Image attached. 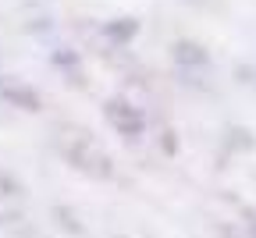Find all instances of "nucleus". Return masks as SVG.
I'll list each match as a JSON object with an SVG mask.
<instances>
[{"instance_id": "nucleus-4", "label": "nucleus", "mask_w": 256, "mask_h": 238, "mask_svg": "<svg viewBox=\"0 0 256 238\" xmlns=\"http://www.w3.org/2000/svg\"><path fill=\"white\" fill-rule=\"evenodd\" d=\"M171 57H174V68L182 75H196V72H210V57L200 43H192V40H178L171 46Z\"/></svg>"}, {"instance_id": "nucleus-8", "label": "nucleus", "mask_w": 256, "mask_h": 238, "mask_svg": "<svg viewBox=\"0 0 256 238\" xmlns=\"http://www.w3.org/2000/svg\"><path fill=\"white\" fill-rule=\"evenodd\" d=\"M249 234L256 238V214H249Z\"/></svg>"}, {"instance_id": "nucleus-6", "label": "nucleus", "mask_w": 256, "mask_h": 238, "mask_svg": "<svg viewBox=\"0 0 256 238\" xmlns=\"http://www.w3.org/2000/svg\"><path fill=\"white\" fill-rule=\"evenodd\" d=\"M54 68L68 72V75L78 82V54H75V50H57V54H54Z\"/></svg>"}, {"instance_id": "nucleus-7", "label": "nucleus", "mask_w": 256, "mask_h": 238, "mask_svg": "<svg viewBox=\"0 0 256 238\" xmlns=\"http://www.w3.org/2000/svg\"><path fill=\"white\" fill-rule=\"evenodd\" d=\"M238 75H242V78H249L246 86H252V89H256V68H242V72H238Z\"/></svg>"}, {"instance_id": "nucleus-1", "label": "nucleus", "mask_w": 256, "mask_h": 238, "mask_svg": "<svg viewBox=\"0 0 256 238\" xmlns=\"http://www.w3.org/2000/svg\"><path fill=\"white\" fill-rule=\"evenodd\" d=\"M57 150L60 156L68 160L75 171L89 174V178H114V164H110V153L96 142V135L78 128V124H64L57 132Z\"/></svg>"}, {"instance_id": "nucleus-5", "label": "nucleus", "mask_w": 256, "mask_h": 238, "mask_svg": "<svg viewBox=\"0 0 256 238\" xmlns=\"http://www.w3.org/2000/svg\"><path fill=\"white\" fill-rule=\"evenodd\" d=\"M136 32H139V22H136V18H114V22L104 25V36H107L110 43H128Z\"/></svg>"}, {"instance_id": "nucleus-9", "label": "nucleus", "mask_w": 256, "mask_h": 238, "mask_svg": "<svg viewBox=\"0 0 256 238\" xmlns=\"http://www.w3.org/2000/svg\"><path fill=\"white\" fill-rule=\"evenodd\" d=\"M188 4H203V0H188Z\"/></svg>"}, {"instance_id": "nucleus-3", "label": "nucleus", "mask_w": 256, "mask_h": 238, "mask_svg": "<svg viewBox=\"0 0 256 238\" xmlns=\"http://www.w3.org/2000/svg\"><path fill=\"white\" fill-rule=\"evenodd\" d=\"M0 104H8V107H14V110H40L43 107V96L32 89L28 82H22V78H14V75H0Z\"/></svg>"}, {"instance_id": "nucleus-2", "label": "nucleus", "mask_w": 256, "mask_h": 238, "mask_svg": "<svg viewBox=\"0 0 256 238\" xmlns=\"http://www.w3.org/2000/svg\"><path fill=\"white\" fill-rule=\"evenodd\" d=\"M104 118L107 124L124 135V139H142L146 135V110L136 107L132 100H124V96H110L107 104H104Z\"/></svg>"}]
</instances>
